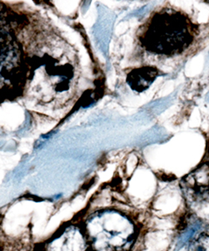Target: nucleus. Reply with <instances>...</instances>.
<instances>
[{"label":"nucleus","instance_id":"obj_7","mask_svg":"<svg viewBox=\"0 0 209 251\" xmlns=\"http://www.w3.org/2000/svg\"><path fill=\"white\" fill-rule=\"evenodd\" d=\"M186 251H209V224L192 237Z\"/></svg>","mask_w":209,"mask_h":251},{"label":"nucleus","instance_id":"obj_1","mask_svg":"<svg viewBox=\"0 0 209 251\" xmlns=\"http://www.w3.org/2000/svg\"><path fill=\"white\" fill-rule=\"evenodd\" d=\"M198 32V26L185 13L163 9L150 18L139 39L146 51L169 57L187 50Z\"/></svg>","mask_w":209,"mask_h":251},{"label":"nucleus","instance_id":"obj_4","mask_svg":"<svg viewBox=\"0 0 209 251\" xmlns=\"http://www.w3.org/2000/svg\"><path fill=\"white\" fill-rule=\"evenodd\" d=\"M183 191L190 202H203L209 198V163H204L182 180Z\"/></svg>","mask_w":209,"mask_h":251},{"label":"nucleus","instance_id":"obj_3","mask_svg":"<svg viewBox=\"0 0 209 251\" xmlns=\"http://www.w3.org/2000/svg\"><path fill=\"white\" fill-rule=\"evenodd\" d=\"M25 79L23 54L9 33L0 30V97H9L22 89Z\"/></svg>","mask_w":209,"mask_h":251},{"label":"nucleus","instance_id":"obj_2","mask_svg":"<svg viewBox=\"0 0 209 251\" xmlns=\"http://www.w3.org/2000/svg\"><path fill=\"white\" fill-rule=\"evenodd\" d=\"M132 218L118 210H101L86 222V239L93 251H132L140 234Z\"/></svg>","mask_w":209,"mask_h":251},{"label":"nucleus","instance_id":"obj_5","mask_svg":"<svg viewBox=\"0 0 209 251\" xmlns=\"http://www.w3.org/2000/svg\"><path fill=\"white\" fill-rule=\"evenodd\" d=\"M89 243L75 226H70L46 244L42 251H87Z\"/></svg>","mask_w":209,"mask_h":251},{"label":"nucleus","instance_id":"obj_6","mask_svg":"<svg viewBox=\"0 0 209 251\" xmlns=\"http://www.w3.org/2000/svg\"><path fill=\"white\" fill-rule=\"evenodd\" d=\"M158 75L159 71L155 66H144L130 72L126 81L132 90L141 92L149 88Z\"/></svg>","mask_w":209,"mask_h":251}]
</instances>
